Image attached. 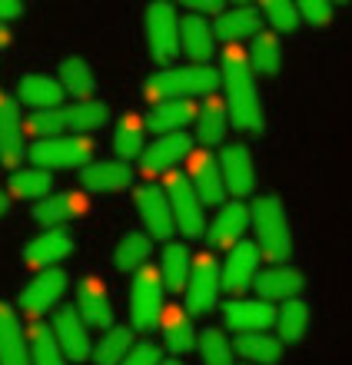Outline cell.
<instances>
[{
	"label": "cell",
	"instance_id": "26",
	"mask_svg": "<svg viewBox=\"0 0 352 365\" xmlns=\"http://www.w3.org/2000/svg\"><path fill=\"white\" fill-rule=\"evenodd\" d=\"M86 210V200L80 192H57V196H47L34 206V220L44 226V230H64V222H70L76 212Z\"/></svg>",
	"mask_w": 352,
	"mask_h": 365
},
{
	"label": "cell",
	"instance_id": "25",
	"mask_svg": "<svg viewBox=\"0 0 352 365\" xmlns=\"http://www.w3.org/2000/svg\"><path fill=\"white\" fill-rule=\"evenodd\" d=\"M216 30V40L229 43V47H236L239 40L253 37L256 40L263 30H259V10L256 7H233V10H223L213 24Z\"/></svg>",
	"mask_w": 352,
	"mask_h": 365
},
{
	"label": "cell",
	"instance_id": "34",
	"mask_svg": "<svg viewBox=\"0 0 352 365\" xmlns=\"http://www.w3.org/2000/svg\"><path fill=\"white\" fill-rule=\"evenodd\" d=\"M153 252V236L150 232H126L124 240L116 242L114 262L120 272H140L146 269V259Z\"/></svg>",
	"mask_w": 352,
	"mask_h": 365
},
{
	"label": "cell",
	"instance_id": "20",
	"mask_svg": "<svg viewBox=\"0 0 352 365\" xmlns=\"http://www.w3.org/2000/svg\"><path fill=\"white\" fill-rule=\"evenodd\" d=\"M30 150L24 146V123H20V110L7 93H0V160L4 166H20V160Z\"/></svg>",
	"mask_w": 352,
	"mask_h": 365
},
{
	"label": "cell",
	"instance_id": "12",
	"mask_svg": "<svg viewBox=\"0 0 352 365\" xmlns=\"http://www.w3.org/2000/svg\"><path fill=\"white\" fill-rule=\"evenodd\" d=\"M279 309L266 299H233L223 306V322L226 329H236L239 336H249V332H266V329L276 326Z\"/></svg>",
	"mask_w": 352,
	"mask_h": 365
},
{
	"label": "cell",
	"instance_id": "32",
	"mask_svg": "<svg viewBox=\"0 0 352 365\" xmlns=\"http://www.w3.org/2000/svg\"><path fill=\"white\" fill-rule=\"evenodd\" d=\"M193 262H190V250L183 242H170L163 250V262H160V279L166 292H186V282H190Z\"/></svg>",
	"mask_w": 352,
	"mask_h": 365
},
{
	"label": "cell",
	"instance_id": "22",
	"mask_svg": "<svg viewBox=\"0 0 352 365\" xmlns=\"http://www.w3.org/2000/svg\"><path fill=\"white\" fill-rule=\"evenodd\" d=\"M249 226V206H243L239 200L219 206L216 220L210 222V242L219 246V250H233L243 242V232Z\"/></svg>",
	"mask_w": 352,
	"mask_h": 365
},
{
	"label": "cell",
	"instance_id": "41",
	"mask_svg": "<svg viewBox=\"0 0 352 365\" xmlns=\"http://www.w3.org/2000/svg\"><path fill=\"white\" fill-rule=\"evenodd\" d=\"M50 186H54V180H50L47 170H20V173L10 176V192L20 200H47Z\"/></svg>",
	"mask_w": 352,
	"mask_h": 365
},
{
	"label": "cell",
	"instance_id": "48",
	"mask_svg": "<svg viewBox=\"0 0 352 365\" xmlns=\"http://www.w3.org/2000/svg\"><path fill=\"white\" fill-rule=\"evenodd\" d=\"M7 43H10V30L4 27V24H0V50L7 47Z\"/></svg>",
	"mask_w": 352,
	"mask_h": 365
},
{
	"label": "cell",
	"instance_id": "19",
	"mask_svg": "<svg viewBox=\"0 0 352 365\" xmlns=\"http://www.w3.org/2000/svg\"><path fill=\"white\" fill-rule=\"evenodd\" d=\"M50 329H54V336H57V342H60V349H64V356H67V359L84 362V359L94 356L86 322L80 319V312H76V309H60Z\"/></svg>",
	"mask_w": 352,
	"mask_h": 365
},
{
	"label": "cell",
	"instance_id": "46",
	"mask_svg": "<svg viewBox=\"0 0 352 365\" xmlns=\"http://www.w3.org/2000/svg\"><path fill=\"white\" fill-rule=\"evenodd\" d=\"M186 10H200V14H223V4H219V0H190V4H186Z\"/></svg>",
	"mask_w": 352,
	"mask_h": 365
},
{
	"label": "cell",
	"instance_id": "10",
	"mask_svg": "<svg viewBox=\"0 0 352 365\" xmlns=\"http://www.w3.org/2000/svg\"><path fill=\"white\" fill-rule=\"evenodd\" d=\"M134 202H136V212H140L143 226H146V232H150L153 240H170L173 230H176V220H173V206H170L166 190L156 186V182H146V186L136 190Z\"/></svg>",
	"mask_w": 352,
	"mask_h": 365
},
{
	"label": "cell",
	"instance_id": "42",
	"mask_svg": "<svg viewBox=\"0 0 352 365\" xmlns=\"http://www.w3.org/2000/svg\"><path fill=\"white\" fill-rule=\"evenodd\" d=\"M233 349L229 346V339L219 332V329H206L196 342V352H200V365H233L236 356H233Z\"/></svg>",
	"mask_w": 352,
	"mask_h": 365
},
{
	"label": "cell",
	"instance_id": "24",
	"mask_svg": "<svg viewBox=\"0 0 352 365\" xmlns=\"http://www.w3.org/2000/svg\"><path fill=\"white\" fill-rule=\"evenodd\" d=\"M80 182L90 192H120L134 182V170L120 160H100V163H90L86 170H80Z\"/></svg>",
	"mask_w": 352,
	"mask_h": 365
},
{
	"label": "cell",
	"instance_id": "45",
	"mask_svg": "<svg viewBox=\"0 0 352 365\" xmlns=\"http://www.w3.org/2000/svg\"><path fill=\"white\" fill-rule=\"evenodd\" d=\"M160 362H163V352L156 342H136L134 352H130L120 365H160Z\"/></svg>",
	"mask_w": 352,
	"mask_h": 365
},
{
	"label": "cell",
	"instance_id": "5",
	"mask_svg": "<svg viewBox=\"0 0 352 365\" xmlns=\"http://www.w3.org/2000/svg\"><path fill=\"white\" fill-rule=\"evenodd\" d=\"M163 190L170 196L176 230H180L183 236H190V240H200L203 232H206V206H203V200L196 196V190H193L190 176H183L173 170V173L166 176V186H163Z\"/></svg>",
	"mask_w": 352,
	"mask_h": 365
},
{
	"label": "cell",
	"instance_id": "16",
	"mask_svg": "<svg viewBox=\"0 0 352 365\" xmlns=\"http://www.w3.org/2000/svg\"><path fill=\"white\" fill-rule=\"evenodd\" d=\"M74 252V236L67 230H44L37 240H30L24 246V262L34 269H57L60 259H67Z\"/></svg>",
	"mask_w": 352,
	"mask_h": 365
},
{
	"label": "cell",
	"instance_id": "37",
	"mask_svg": "<svg viewBox=\"0 0 352 365\" xmlns=\"http://www.w3.org/2000/svg\"><path fill=\"white\" fill-rule=\"evenodd\" d=\"M249 63H253V73L259 77H276L279 67H283V47H279V37L263 30L253 47H249Z\"/></svg>",
	"mask_w": 352,
	"mask_h": 365
},
{
	"label": "cell",
	"instance_id": "3",
	"mask_svg": "<svg viewBox=\"0 0 352 365\" xmlns=\"http://www.w3.org/2000/svg\"><path fill=\"white\" fill-rule=\"evenodd\" d=\"M249 226L256 232V246L269 262L286 266L293 252V232H289V216L276 196H259L249 206Z\"/></svg>",
	"mask_w": 352,
	"mask_h": 365
},
{
	"label": "cell",
	"instance_id": "43",
	"mask_svg": "<svg viewBox=\"0 0 352 365\" xmlns=\"http://www.w3.org/2000/svg\"><path fill=\"white\" fill-rule=\"evenodd\" d=\"M263 14L269 17V24L279 30V34H293L299 27V4H289V0H266L263 4Z\"/></svg>",
	"mask_w": 352,
	"mask_h": 365
},
{
	"label": "cell",
	"instance_id": "2",
	"mask_svg": "<svg viewBox=\"0 0 352 365\" xmlns=\"http://www.w3.org/2000/svg\"><path fill=\"white\" fill-rule=\"evenodd\" d=\"M223 73L206 67H180V70H160L156 77L143 83V96L153 103H166V100H193V96H216Z\"/></svg>",
	"mask_w": 352,
	"mask_h": 365
},
{
	"label": "cell",
	"instance_id": "8",
	"mask_svg": "<svg viewBox=\"0 0 352 365\" xmlns=\"http://www.w3.org/2000/svg\"><path fill=\"white\" fill-rule=\"evenodd\" d=\"M219 289H223V266L210 252H203L200 259L193 262L190 282H186V316H210L219 302Z\"/></svg>",
	"mask_w": 352,
	"mask_h": 365
},
{
	"label": "cell",
	"instance_id": "6",
	"mask_svg": "<svg viewBox=\"0 0 352 365\" xmlns=\"http://www.w3.org/2000/svg\"><path fill=\"white\" fill-rule=\"evenodd\" d=\"M130 319L136 332H153L163 322V279L160 269H140L130 286Z\"/></svg>",
	"mask_w": 352,
	"mask_h": 365
},
{
	"label": "cell",
	"instance_id": "13",
	"mask_svg": "<svg viewBox=\"0 0 352 365\" xmlns=\"http://www.w3.org/2000/svg\"><path fill=\"white\" fill-rule=\"evenodd\" d=\"M193 153V136L186 133H166L160 140H153V146H146V153L140 156V173L156 176V173H173V166H180V160Z\"/></svg>",
	"mask_w": 352,
	"mask_h": 365
},
{
	"label": "cell",
	"instance_id": "50",
	"mask_svg": "<svg viewBox=\"0 0 352 365\" xmlns=\"http://www.w3.org/2000/svg\"><path fill=\"white\" fill-rule=\"evenodd\" d=\"M160 365H183V362H180V359H163Z\"/></svg>",
	"mask_w": 352,
	"mask_h": 365
},
{
	"label": "cell",
	"instance_id": "7",
	"mask_svg": "<svg viewBox=\"0 0 352 365\" xmlns=\"http://www.w3.org/2000/svg\"><path fill=\"white\" fill-rule=\"evenodd\" d=\"M30 160L37 170H74V166H90L94 143L86 136H57V140H37L30 146Z\"/></svg>",
	"mask_w": 352,
	"mask_h": 365
},
{
	"label": "cell",
	"instance_id": "40",
	"mask_svg": "<svg viewBox=\"0 0 352 365\" xmlns=\"http://www.w3.org/2000/svg\"><path fill=\"white\" fill-rule=\"evenodd\" d=\"M30 356H34V365H67V356H64L54 329H47L44 322L30 326Z\"/></svg>",
	"mask_w": 352,
	"mask_h": 365
},
{
	"label": "cell",
	"instance_id": "47",
	"mask_svg": "<svg viewBox=\"0 0 352 365\" xmlns=\"http://www.w3.org/2000/svg\"><path fill=\"white\" fill-rule=\"evenodd\" d=\"M20 10H24V4H17V0H0V24L20 17Z\"/></svg>",
	"mask_w": 352,
	"mask_h": 365
},
{
	"label": "cell",
	"instance_id": "28",
	"mask_svg": "<svg viewBox=\"0 0 352 365\" xmlns=\"http://www.w3.org/2000/svg\"><path fill=\"white\" fill-rule=\"evenodd\" d=\"M200 116V106L193 100H166V103H156L153 113L146 116V126L153 133H183V126L193 123Z\"/></svg>",
	"mask_w": 352,
	"mask_h": 365
},
{
	"label": "cell",
	"instance_id": "1",
	"mask_svg": "<svg viewBox=\"0 0 352 365\" xmlns=\"http://www.w3.org/2000/svg\"><path fill=\"white\" fill-rule=\"evenodd\" d=\"M223 90H226V106H229V123L243 130V133H263L266 130V116H263V103H259L256 90V73L249 63V53L239 47H226L223 53Z\"/></svg>",
	"mask_w": 352,
	"mask_h": 365
},
{
	"label": "cell",
	"instance_id": "15",
	"mask_svg": "<svg viewBox=\"0 0 352 365\" xmlns=\"http://www.w3.org/2000/svg\"><path fill=\"white\" fill-rule=\"evenodd\" d=\"M259 276V246L256 242H239L233 246L223 262V289L226 292H246L249 286H256Z\"/></svg>",
	"mask_w": 352,
	"mask_h": 365
},
{
	"label": "cell",
	"instance_id": "36",
	"mask_svg": "<svg viewBox=\"0 0 352 365\" xmlns=\"http://www.w3.org/2000/svg\"><path fill=\"white\" fill-rule=\"evenodd\" d=\"M309 306H306L303 299H289L283 302L279 309V319H276V329H279V339H283V346H296V342H303V336L309 332Z\"/></svg>",
	"mask_w": 352,
	"mask_h": 365
},
{
	"label": "cell",
	"instance_id": "9",
	"mask_svg": "<svg viewBox=\"0 0 352 365\" xmlns=\"http://www.w3.org/2000/svg\"><path fill=\"white\" fill-rule=\"evenodd\" d=\"M180 20H176V10L170 4H150L146 7V47H150V57L156 63H170L176 60L183 47V34H180Z\"/></svg>",
	"mask_w": 352,
	"mask_h": 365
},
{
	"label": "cell",
	"instance_id": "39",
	"mask_svg": "<svg viewBox=\"0 0 352 365\" xmlns=\"http://www.w3.org/2000/svg\"><path fill=\"white\" fill-rule=\"evenodd\" d=\"M134 352V329L114 326L94 349V362L96 365H120L126 356Z\"/></svg>",
	"mask_w": 352,
	"mask_h": 365
},
{
	"label": "cell",
	"instance_id": "35",
	"mask_svg": "<svg viewBox=\"0 0 352 365\" xmlns=\"http://www.w3.org/2000/svg\"><path fill=\"white\" fill-rule=\"evenodd\" d=\"M163 342L170 349L173 356H186L196 349L200 336H196V329H193L190 316L180 312V309H170L166 316H163Z\"/></svg>",
	"mask_w": 352,
	"mask_h": 365
},
{
	"label": "cell",
	"instance_id": "21",
	"mask_svg": "<svg viewBox=\"0 0 352 365\" xmlns=\"http://www.w3.org/2000/svg\"><path fill=\"white\" fill-rule=\"evenodd\" d=\"M306 286V276L293 266H273V269H263L256 276V292L259 299L266 302H289V299H299Z\"/></svg>",
	"mask_w": 352,
	"mask_h": 365
},
{
	"label": "cell",
	"instance_id": "30",
	"mask_svg": "<svg viewBox=\"0 0 352 365\" xmlns=\"http://www.w3.org/2000/svg\"><path fill=\"white\" fill-rule=\"evenodd\" d=\"M226 130H229V106L226 100L219 96H206L200 106V116H196V140L203 146H216L226 140Z\"/></svg>",
	"mask_w": 352,
	"mask_h": 365
},
{
	"label": "cell",
	"instance_id": "11",
	"mask_svg": "<svg viewBox=\"0 0 352 365\" xmlns=\"http://www.w3.org/2000/svg\"><path fill=\"white\" fill-rule=\"evenodd\" d=\"M67 286H70V276L64 269H44L40 276L30 279L27 289L20 292V312H27L34 319L47 316L50 309H57Z\"/></svg>",
	"mask_w": 352,
	"mask_h": 365
},
{
	"label": "cell",
	"instance_id": "14",
	"mask_svg": "<svg viewBox=\"0 0 352 365\" xmlns=\"http://www.w3.org/2000/svg\"><path fill=\"white\" fill-rule=\"evenodd\" d=\"M219 170L226 180V192L233 196H249L256 190V166H253V153L243 143H226L219 153Z\"/></svg>",
	"mask_w": 352,
	"mask_h": 365
},
{
	"label": "cell",
	"instance_id": "44",
	"mask_svg": "<svg viewBox=\"0 0 352 365\" xmlns=\"http://www.w3.org/2000/svg\"><path fill=\"white\" fill-rule=\"evenodd\" d=\"M333 4H326V0H303L299 4V17L309 24V27H326V24H333Z\"/></svg>",
	"mask_w": 352,
	"mask_h": 365
},
{
	"label": "cell",
	"instance_id": "17",
	"mask_svg": "<svg viewBox=\"0 0 352 365\" xmlns=\"http://www.w3.org/2000/svg\"><path fill=\"white\" fill-rule=\"evenodd\" d=\"M0 365H34L30 336L24 332L10 302H0Z\"/></svg>",
	"mask_w": 352,
	"mask_h": 365
},
{
	"label": "cell",
	"instance_id": "29",
	"mask_svg": "<svg viewBox=\"0 0 352 365\" xmlns=\"http://www.w3.org/2000/svg\"><path fill=\"white\" fill-rule=\"evenodd\" d=\"M183 50H186V57L196 60V67H206V60L213 57V50H216V30L206 24V17L200 14H190V17H183Z\"/></svg>",
	"mask_w": 352,
	"mask_h": 365
},
{
	"label": "cell",
	"instance_id": "33",
	"mask_svg": "<svg viewBox=\"0 0 352 365\" xmlns=\"http://www.w3.org/2000/svg\"><path fill=\"white\" fill-rule=\"evenodd\" d=\"M60 83H64L67 93L76 96V103L94 100V90H96L94 70H90V63H86L84 57H76V53H70V57L60 60Z\"/></svg>",
	"mask_w": 352,
	"mask_h": 365
},
{
	"label": "cell",
	"instance_id": "18",
	"mask_svg": "<svg viewBox=\"0 0 352 365\" xmlns=\"http://www.w3.org/2000/svg\"><path fill=\"white\" fill-rule=\"evenodd\" d=\"M190 182L196 196L203 200V206H226L223 196H226V180H223V170H219V160L210 156L206 150L196 156H190Z\"/></svg>",
	"mask_w": 352,
	"mask_h": 365
},
{
	"label": "cell",
	"instance_id": "4",
	"mask_svg": "<svg viewBox=\"0 0 352 365\" xmlns=\"http://www.w3.org/2000/svg\"><path fill=\"white\" fill-rule=\"evenodd\" d=\"M106 123V103L100 100H84V103H70L60 110H47V113H34L27 120V130L40 140H57V136L70 133H86Z\"/></svg>",
	"mask_w": 352,
	"mask_h": 365
},
{
	"label": "cell",
	"instance_id": "31",
	"mask_svg": "<svg viewBox=\"0 0 352 365\" xmlns=\"http://www.w3.org/2000/svg\"><path fill=\"white\" fill-rule=\"evenodd\" d=\"M283 339L269 332H249L236 339V356L246 359L249 365H276L283 359Z\"/></svg>",
	"mask_w": 352,
	"mask_h": 365
},
{
	"label": "cell",
	"instance_id": "23",
	"mask_svg": "<svg viewBox=\"0 0 352 365\" xmlns=\"http://www.w3.org/2000/svg\"><path fill=\"white\" fill-rule=\"evenodd\" d=\"M76 312L84 319L86 326L96 329H110L114 322V306H110V296L100 279H84L80 289H76Z\"/></svg>",
	"mask_w": 352,
	"mask_h": 365
},
{
	"label": "cell",
	"instance_id": "38",
	"mask_svg": "<svg viewBox=\"0 0 352 365\" xmlns=\"http://www.w3.org/2000/svg\"><path fill=\"white\" fill-rule=\"evenodd\" d=\"M143 120L136 113H126L120 123H116V133H114V150H116V160L120 163H130L136 156H143Z\"/></svg>",
	"mask_w": 352,
	"mask_h": 365
},
{
	"label": "cell",
	"instance_id": "49",
	"mask_svg": "<svg viewBox=\"0 0 352 365\" xmlns=\"http://www.w3.org/2000/svg\"><path fill=\"white\" fill-rule=\"evenodd\" d=\"M7 210H10V196H7V192H0V216H4Z\"/></svg>",
	"mask_w": 352,
	"mask_h": 365
},
{
	"label": "cell",
	"instance_id": "27",
	"mask_svg": "<svg viewBox=\"0 0 352 365\" xmlns=\"http://www.w3.org/2000/svg\"><path fill=\"white\" fill-rule=\"evenodd\" d=\"M20 100L27 106H34L37 113H47V110H60V103H64V83L54 77H47V73H27V77L20 80Z\"/></svg>",
	"mask_w": 352,
	"mask_h": 365
}]
</instances>
